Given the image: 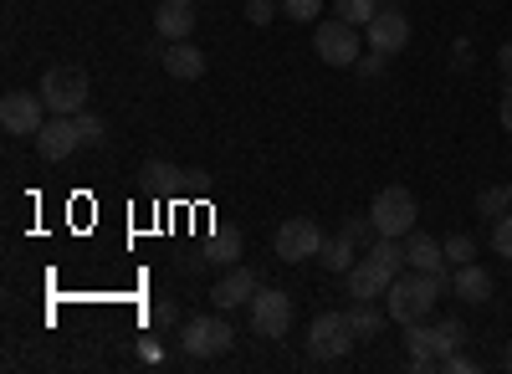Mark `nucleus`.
I'll return each instance as SVG.
<instances>
[{
	"mask_svg": "<svg viewBox=\"0 0 512 374\" xmlns=\"http://www.w3.org/2000/svg\"><path fill=\"white\" fill-rule=\"evenodd\" d=\"M395 277H400L395 267H384L379 257L364 252V262L349 267V293H354V303H374V298L390 293V282H395Z\"/></svg>",
	"mask_w": 512,
	"mask_h": 374,
	"instance_id": "obj_13",
	"label": "nucleus"
},
{
	"mask_svg": "<svg viewBox=\"0 0 512 374\" xmlns=\"http://www.w3.org/2000/svg\"><path fill=\"white\" fill-rule=\"evenodd\" d=\"M436 328H441V339H446L451 349H461V344H466V323H461V318H441Z\"/></svg>",
	"mask_w": 512,
	"mask_h": 374,
	"instance_id": "obj_30",
	"label": "nucleus"
},
{
	"mask_svg": "<svg viewBox=\"0 0 512 374\" xmlns=\"http://www.w3.org/2000/svg\"><path fill=\"white\" fill-rule=\"evenodd\" d=\"M379 6H384V0H333V11L344 21H354V26H369L379 16Z\"/></svg>",
	"mask_w": 512,
	"mask_h": 374,
	"instance_id": "obj_24",
	"label": "nucleus"
},
{
	"mask_svg": "<svg viewBox=\"0 0 512 374\" xmlns=\"http://www.w3.org/2000/svg\"><path fill=\"white\" fill-rule=\"evenodd\" d=\"M185 185H190L195 195H205V190H210V175H205V170H190V175H185Z\"/></svg>",
	"mask_w": 512,
	"mask_h": 374,
	"instance_id": "obj_36",
	"label": "nucleus"
},
{
	"mask_svg": "<svg viewBox=\"0 0 512 374\" xmlns=\"http://www.w3.org/2000/svg\"><path fill=\"white\" fill-rule=\"evenodd\" d=\"M154 31L164 41H190L195 36V0H159L154 6Z\"/></svg>",
	"mask_w": 512,
	"mask_h": 374,
	"instance_id": "obj_15",
	"label": "nucleus"
},
{
	"mask_svg": "<svg viewBox=\"0 0 512 374\" xmlns=\"http://www.w3.org/2000/svg\"><path fill=\"white\" fill-rule=\"evenodd\" d=\"M47 103H41V93L31 98V93H6L0 98V129L6 134H16V139H36L41 134V123H47Z\"/></svg>",
	"mask_w": 512,
	"mask_h": 374,
	"instance_id": "obj_8",
	"label": "nucleus"
},
{
	"mask_svg": "<svg viewBox=\"0 0 512 374\" xmlns=\"http://www.w3.org/2000/svg\"><path fill=\"white\" fill-rule=\"evenodd\" d=\"M507 369H512V349H507Z\"/></svg>",
	"mask_w": 512,
	"mask_h": 374,
	"instance_id": "obj_39",
	"label": "nucleus"
},
{
	"mask_svg": "<svg viewBox=\"0 0 512 374\" xmlns=\"http://www.w3.org/2000/svg\"><path fill=\"white\" fill-rule=\"evenodd\" d=\"M272 246H277V257H282L287 267H297V262H313V257H323L328 236L318 231V221H308V216H292V221H282V226L272 231Z\"/></svg>",
	"mask_w": 512,
	"mask_h": 374,
	"instance_id": "obj_6",
	"label": "nucleus"
},
{
	"mask_svg": "<svg viewBox=\"0 0 512 374\" xmlns=\"http://www.w3.org/2000/svg\"><path fill=\"white\" fill-rule=\"evenodd\" d=\"M159 67H164L169 77H180V82L205 77V57H200V47H190V41H169V47L159 52Z\"/></svg>",
	"mask_w": 512,
	"mask_h": 374,
	"instance_id": "obj_18",
	"label": "nucleus"
},
{
	"mask_svg": "<svg viewBox=\"0 0 512 374\" xmlns=\"http://www.w3.org/2000/svg\"><path fill=\"white\" fill-rule=\"evenodd\" d=\"M282 16H287V21H313V26H318L323 0H282Z\"/></svg>",
	"mask_w": 512,
	"mask_h": 374,
	"instance_id": "obj_26",
	"label": "nucleus"
},
{
	"mask_svg": "<svg viewBox=\"0 0 512 374\" xmlns=\"http://www.w3.org/2000/svg\"><path fill=\"white\" fill-rule=\"evenodd\" d=\"M246 21H251V26L277 21V0H246Z\"/></svg>",
	"mask_w": 512,
	"mask_h": 374,
	"instance_id": "obj_29",
	"label": "nucleus"
},
{
	"mask_svg": "<svg viewBox=\"0 0 512 374\" xmlns=\"http://www.w3.org/2000/svg\"><path fill=\"white\" fill-rule=\"evenodd\" d=\"M139 180H144L154 195H175V190L185 185V170H180V164H169V159H149Z\"/></svg>",
	"mask_w": 512,
	"mask_h": 374,
	"instance_id": "obj_20",
	"label": "nucleus"
},
{
	"mask_svg": "<svg viewBox=\"0 0 512 374\" xmlns=\"http://www.w3.org/2000/svg\"><path fill=\"white\" fill-rule=\"evenodd\" d=\"M354 252H359V246H354L344 231H338V236H328V246H323V267L349 277V267H354Z\"/></svg>",
	"mask_w": 512,
	"mask_h": 374,
	"instance_id": "obj_21",
	"label": "nucleus"
},
{
	"mask_svg": "<svg viewBox=\"0 0 512 374\" xmlns=\"http://www.w3.org/2000/svg\"><path fill=\"white\" fill-rule=\"evenodd\" d=\"M451 57H456V67H472V41H456Z\"/></svg>",
	"mask_w": 512,
	"mask_h": 374,
	"instance_id": "obj_37",
	"label": "nucleus"
},
{
	"mask_svg": "<svg viewBox=\"0 0 512 374\" xmlns=\"http://www.w3.org/2000/svg\"><path fill=\"white\" fill-rule=\"evenodd\" d=\"M441 246H446V262H451V267H466V262H477V241H472V236H466V231H456V236H446Z\"/></svg>",
	"mask_w": 512,
	"mask_h": 374,
	"instance_id": "obj_25",
	"label": "nucleus"
},
{
	"mask_svg": "<svg viewBox=\"0 0 512 374\" xmlns=\"http://www.w3.org/2000/svg\"><path fill=\"white\" fill-rule=\"evenodd\" d=\"M405 349H410V369L420 374V369H436L446 354H451V344L441 339V328L436 323H405Z\"/></svg>",
	"mask_w": 512,
	"mask_h": 374,
	"instance_id": "obj_12",
	"label": "nucleus"
},
{
	"mask_svg": "<svg viewBox=\"0 0 512 374\" xmlns=\"http://www.w3.org/2000/svg\"><path fill=\"white\" fill-rule=\"evenodd\" d=\"M451 293H456L466 308H482V303H492V272H487V267H477V262L456 267V277H451Z\"/></svg>",
	"mask_w": 512,
	"mask_h": 374,
	"instance_id": "obj_16",
	"label": "nucleus"
},
{
	"mask_svg": "<svg viewBox=\"0 0 512 374\" xmlns=\"http://www.w3.org/2000/svg\"><path fill=\"white\" fill-rule=\"evenodd\" d=\"M88 72H82L77 62H57L47 77H41V103H47L52 113H82L88 108Z\"/></svg>",
	"mask_w": 512,
	"mask_h": 374,
	"instance_id": "obj_3",
	"label": "nucleus"
},
{
	"mask_svg": "<svg viewBox=\"0 0 512 374\" xmlns=\"http://www.w3.org/2000/svg\"><path fill=\"white\" fill-rule=\"evenodd\" d=\"M139 359H159V339H139Z\"/></svg>",
	"mask_w": 512,
	"mask_h": 374,
	"instance_id": "obj_38",
	"label": "nucleus"
},
{
	"mask_svg": "<svg viewBox=\"0 0 512 374\" xmlns=\"http://www.w3.org/2000/svg\"><path fill=\"white\" fill-rule=\"evenodd\" d=\"M180 344H185L190 359H216V354L236 349V328H231L226 313H200L180 328Z\"/></svg>",
	"mask_w": 512,
	"mask_h": 374,
	"instance_id": "obj_5",
	"label": "nucleus"
},
{
	"mask_svg": "<svg viewBox=\"0 0 512 374\" xmlns=\"http://www.w3.org/2000/svg\"><path fill=\"white\" fill-rule=\"evenodd\" d=\"M441 369H446V374H472V369H477V359H466V354H456V349H451V354L441 359Z\"/></svg>",
	"mask_w": 512,
	"mask_h": 374,
	"instance_id": "obj_32",
	"label": "nucleus"
},
{
	"mask_svg": "<svg viewBox=\"0 0 512 374\" xmlns=\"http://www.w3.org/2000/svg\"><path fill=\"white\" fill-rule=\"evenodd\" d=\"M313 52H318V62H328V67H354L364 52H359V26L354 21H318V31H313Z\"/></svg>",
	"mask_w": 512,
	"mask_h": 374,
	"instance_id": "obj_7",
	"label": "nucleus"
},
{
	"mask_svg": "<svg viewBox=\"0 0 512 374\" xmlns=\"http://www.w3.org/2000/svg\"><path fill=\"white\" fill-rule=\"evenodd\" d=\"M477 211H482V221H502V216L512 211V190H507V185L482 190V195H477Z\"/></svg>",
	"mask_w": 512,
	"mask_h": 374,
	"instance_id": "obj_23",
	"label": "nucleus"
},
{
	"mask_svg": "<svg viewBox=\"0 0 512 374\" xmlns=\"http://www.w3.org/2000/svg\"><path fill=\"white\" fill-rule=\"evenodd\" d=\"M451 287V277H436V272H400L384 293V313L390 323H420L431 318V308L441 303V293Z\"/></svg>",
	"mask_w": 512,
	"mask_h": 374,
	"instance_id": "obj_1",
	"label": "nucleus"
},
{
	"mask_svg": "<svg viewBox=\"0 0 512 374\" xmlns=\"http://www.w3.org/2000/svg\"><path fill=\"white\" fill-rule=\"evenodd\" d=\"M507 190H512V185H507Z\"/></svg>",
	"mask_w": 512,
	"mask_h": 374,
	"instance_id": "obj_41",
	"label": "nucleus"
},
{
	"mask_svg": "<svg viewBox=\"0 0 512 374\" xmlns=\"http://www.w3.org/2000/svg\"><path fill=\"white\" fill-rule=\"evenodd\" d=\"M384 62H390V57H384V52H374V47H369V52H364V57H359L354 67H359V77H379V72H384Z\"/></svg>",
	"mask_w": 512,
	"mask_h": 374,
	"instance_id": "obj_31",
	"label": "nucleus"
},
{
	"mask_svg": "<svg viewBox=\"0 0 512 374\" xmlns=\"http://www.w3.org/2000/svg\"><path fill=\"white\" fill-rule=\"evenodd\" d=\"M72 149H82L77 113H52L47 123H41V134H36V154L47 164H62V159H72Z\"/></svg>",
	"mask_w": 512,
	"mask_h": 374,
	"instance_id": "obj_10",
	"label": "nucleus"
},
{
	"mask_svg": "<svg viewBox=\"0 0 512 374\" xmlns=\"http://www.w3.org/2000/svg\"><path fill=\"white\" fill-rule=\"evenodd\" d=\"M251 328L262 339H282L287 328H292V298L277 293V287H256V298H251Z\"/></svg>",
	"mask_w": 512,
	"mask_h": 374,
	"instance_id": "obj_9",
	"label": "nucleus"
},
{
	"mask_svg": "<svg viewBox=\"0 0 512 374\" xmlns=\"http://www.w3.org/2000/svg\"><path fill=\"white\" fill-rule=\"evenodd\" d=\"M384 6H400V0H384Z\"/></svg>",
	"mask_w": 512,
	"mask_h": 374,
	"instance_id": "obj_40",
	"label": "nucleus"
},
{
	"mask_svg": "<svg viewBox=\"0 0 512 374\" xmlns=\"http://www.w3.org/2000/svg\"><path fill=\"white\" fill-rule=\"evenodd\" d=\"M492 252H497L502 262H512V211H507L502 221H492Z\"/></svg>",
	"mask_w": 512,
	"mask_h": 374,
	"instance_id": "obj_27",
	"label": "nucleus"
},
{
	"mask_svg": "<svg viewBox=\"0 0 512 374\" xmlns=\"http://www.w3.org/2000/svg\"><path fill=\"white\" fill-rule=\"evenodd\" d=\"M497 118H502V129L512 134V82L502 88V98H497Z\"/></svg>",
	"mask_w": 512,
	"mask_h": 374,
	"instance_id": "obj_33",
	"label": "nucleus"
},
{
	"mask_svg": "<svg viewBox=\"0 0 512 374\" xmlns=\"http://www.w3.org/2000/svg\"><path fill=\"white\" fill-rule=\"evenodd\" d=\"M369 221H374L379 236H410L415 221H420V205H415V195L405 185H384L374 195V205H369Z\"/></svg>",
	"mask_w": 512,
	"mask_h": 374,
	"instance_id": "obj_4",
	"label": "nucleus"
},
{
	"mask_svg": "<svg viewBox=\"0 0 512 374\" xmlns=\"http://www.w3.org/2000/svg\"><path fill=\"white\" fill-rule=\"evenodd\" d=\"M256 287H262V282H256V272L251 267H231L216 287H210V303H216L221 313H231V308H251V298H256Z\"/></svg>",
	"mask_w": 512,
	"mask_h": 374,
	"instance_id": "obj_14",
	"label": "nucleus"
},
{
	"mask_svg": "<svg viewBox=\"0 0 512 374\" xmlns=\"http://www.w3.org/2000/svg\"><path fill=\"white\" fill-rule=\"evenodd\" d=\"M354 344H359V334H354V318H349V313H318L313 328H308V354H313V364L349 359Z\"/></svg>",
	"mask_w": 512,
	"mask_h": 374,
	"instance_id": "obj_2",
	"label": "nucleus"
},
{
	"mask_svg": "<svg viewBox=\"0 0 512 374\" xmlns=\"http://www.w3.org/2000/svg\"><path fill=\"white\" fill-rule=\"evenodd\" d=\"M364 36H369V47H374V52L400 57V52L410 47V21H405L400 6H379V16L364 26Z\"/></svg>",
	"mask_w": 512,
	"mask_h": 374,
	"instance_id": "obj_11",
	"label": "nucleus"
},
{
	"mask_svg": "<svg viewBox=\"0 0 512 374\" xmlns=\"http://www.w3.org/2000/svg\"><path fill=\"white\" fill-rule=\"evenodd\" d=\"M349 318H354V334H359L364 344L379 339V334H384V323H390V313H379V308H369V303H354Z\"/></svg>",
	"mask_w": 512,
	"mask_h": 374,
	"instance_id": "obj_22",
	"label": "nucleus"
},
{
	"mask_svg": "<svg viewBox=\"0 0 512 374\" xmlns=\"http://www.w3.org/2000/svg\"><path fill=\"white\" fill-rule=\"evenodd\" d=\"M497 67H502V77L512 82V41H502V47H497Z\"/></svg>",
	"mask_w": 512,
	"mask_h": 374,
	"instance_id": "obj_35",
	"label": "nucleus"
},
{
	"mask_svg": "<svg viewBox=\"0 0 512 374\" xmlns=\"http://www.w3.org/2000/svg\"><path fill=\"white\" fill-rule=\"evenodd\" d=\"M77 129H82V144H103V134H108V129H103V118H98L93 108H82V113H77Z\"/></svg>",
	"mask_w": 512,
	"mask_h": 374,
	"instance_id": "obj_28",
	"label": "nucleus"
},
{
	"mask_svg": "<svg viewBox=\"0 0 512 374\" xmlns=\"http://www.w3.org/2000/svg\"><path fill=\"white\" fill-rule=\"evenodd\" d=\"M154 323H159V328L180 323V308H175V303H159V308H154Z\"/></svg>",
	"mask_w": 512,
	"mask_h": 374,
	"instance_id": "obj_34",
	"label": "nucleus"
},
{
	"mask_svg": "<svg viewBox=\"0 0 512 374\" xmlns=\"http://www.w3.org/2000/svg\"><path fill=\"white\" fill-rule=\"evenodd\" d=\"M405 267L446 277V272H441V267H446V246H441L436 236H425V231H410V236H405Z\"/></svg>",
	"mask_w": 512,
	"mask_h": 374,
	"instance_id": "obj_17",
	"label": "nucleus"
},
{
	"mask_svg": "<svg viewBox=\"0 0 512 374\" xmlns=\"http://www.w3.org/2000/svg\"><path fill=\"white\" fill-rule=\"evenodd\" d=\"M241 252H246V236H241L236 226H216V231L205 236V246H200V257L216 262V267H236Z\"/></svg>",
	"mask_w": 512,
	"mask_h": 374,
	"instance_id": "obj_19",
	"label": "nucleus"
}]
</instances>
